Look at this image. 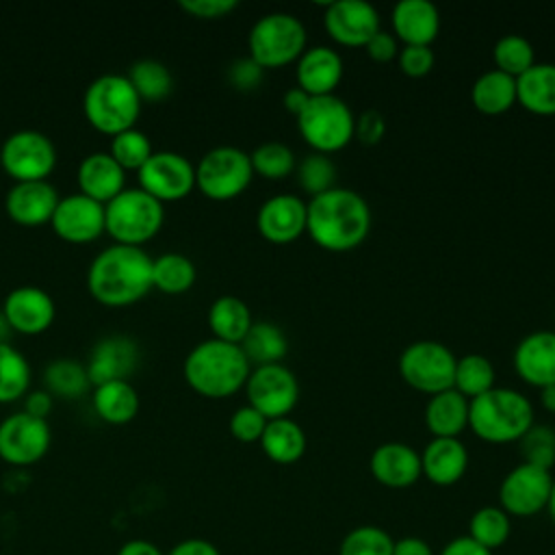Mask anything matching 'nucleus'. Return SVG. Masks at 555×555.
Masks as SVG:
<instances>
[{
    "mask_svg": "<svg viewBox=\"0 0 555 555\" xmlns=\"http://www.w3.org/2000/svg\"><path fill=\"white\" fill-rule=\"evenodd\" d=\"M371 208L366 199L347 186H334L310 197L306 232L327 251L356 249L371 232Z\"/></svg>",
    "mask_w": 555,
    "mask_h": 555,
    "instance_id": "obj_1",
    "label": "nucleus"
},
{
    "mask_svg": "<svg viewBox=\"0 0 555 555\" xmlns=\"http://www.w3.org/2000/svg\"><path fill=\"white\" fill-rule=\"evenodd\" d=\"M87 288L108 308L137 304L152 291V256L143 247L113 243L93 256Z\"/></svg>",
    "mask_w": 555,
    "mask_h": 555,
    "instance_id": "obj_2",
    "label": "nucleus"
},
{
    "mask_svg": "<svg viewBox=\"0 0 555 555\" xmlns=\"http://www.w3.org/2000/svg\"><path fill=\"white\" fill-rule=\"evenodd\" d=\"M251 373L241 345L208 338L197 343L184 358L182 375L191 390L208 399H225L241 388Z\"/></svg>",
    "mask_w": 555,
    "mask_h": 555,
    "instance_id": "obj_3",
    "label": "nucleus"
},
{
    "mask_svg": "<svg viewBox=\"0 0 555 555\" xmlns=\"http://www.w3.org/2000/svg\"><path fill=\"white\" fill-rule=\"evenodd\" d=\"M531 425L533 405L514 388L494 386L468 403V427L486 442H518Z\"/></svg>",
    "mask_w": 555,
    "mask_h": 555,
    "instance_id": "obj_4",
    "label": "nucleus"
},
{
    "mask_svg": "<svg viewBox=\"0 0 555 555\" xmlns=\"http://www.w3.org/2000/svg\"><path fill=\"white\" fill-rule=\"evenodd\" d=\"M141 100L124 74H102L89 82L82 95L87 121L102 134L115 137L134 128L141 115Z\"/></svg>",
    "mask_w": 555,
    "mask_h": 555,
    "instance_id": "obj_5",
    "label": "nucleus"
},
{
    "mask_svg": "<svg viewBox=\"0 0 555 555\" xmlns=\"http://www.w3.org/2000/svg\"><path fill=\"white\" fill-rule=\"evenodd\" d=\"M165 221V208L143 189H124L104 206V232L119 245L141 247Z\"/></svg>",
    "mask_w": 555,
    "mask_h": 555,
    "instance_id": "obj_6",
    "label": "nucleus"
},
{
    "mask_svg": "<svg viewBox=\"0 0 555 555\" xmlns=\"http://www.w3.org/2000/svg\"><path fill=\"white\" fill-rule=\"evenodd\" d=\"M249 56L262 69L284 67L297 61L308 48L304 22L286 11H273L254 22L247 35Z\"/></svg>",
    "mask_w": 555,
    "mask_h": 555,
    "instance_id": "obj_7",
    "label": "nucleus"
},
{
    "mask_svg": "<svg viewBox=\"0 0 555 555\" xmlns=\"http://www.w3.org/2000/svg\"><path fill=\"white\" fill-rule=\"evenodd\" d=\"M295 119L306 143L314 152L327 156L343 150L356 132V115L351 106L336 93L310 98L306 108Z\"/></svg>",
    "mask_w": 555,
    "mask_h": 555,
    "instance_id": "obj_8",
    "label": "nucleus"
},
{
    "mask_svg": "<svg viewBox=\"0 0 555 555\" xmlns=\"http://www.w3.org/2000/svg\"><path fill=\"white\" fill-rule=\"evenodd\" d=\"M251 178L249 154L236 145L210 147L195 165V189L215 202L238 197L249 186Z\"/></svg>",
    "mask_w": 555,
    "mask_h": 555,
    "instance_id": "obj_9",
    "label": "nucleus"
},
{
    "mask_svg": "<svg viewBox=\"0 0 555 555\" xmlns=\"http://www.w3.org/2000/svg\"><path fill=\"white\" fill-rule=\"evenodd\" d=\"M457 358L438 340H414L399 353L401 379L425 395H436L453 388Z\"/></svg>",
    "mask_w": 555,
    "mask_h": 555,
    "instance_id": "obj_10",
    "label": "nucleus"
},
{
    "mask_svg": "<svg viewBox=\"0 0 555 555\" xmlns=\"http://www.w3.org/2000/svg\"><path fill=\"white\" fill-rule=\"evenodd\" d=\"M0 167L13 182L48 180L56 167V147L39 130H15L0 145Z\"/></svg>",
    "mask_w": 555,
    "mask_h": 555,
    "instance_id": "obj_11",
    "label": "nucleus"
},
{
    "mask_svg": "<svg viewBox=\"0 0 555 555\" xmlns=\"http://www.w3.org/2000/svg\"><path fill=\"white\" fill-rule=\"evenodd\" d=\"M247 403L256 408L264 418H282L293 412L299 399V382L295 373L278 364L251 366V373L245 382Z\"/></svg>",
    "mask_w": 555,
    "mask_h": 555,
    "instance_id": "obj_12",
    "label": "nucleus"
},
{
    "mask_svg": "<svg viewBox=\"0 0 555 555\" xmlns=\"http://www.w3.org/2000/svg\"><path fill=\"white\" fill-rule=\"evenodd\" d=\"M553 490V475L546 468L520 462L499 486V507L512 518L535 516L546 509Z\"/></svg>",
    "mask_w": 555,
    "mask_h": 555,
    "instance_id": "obj_13",
    "label": "nucleus"
},
{
    "mask_svg": "<svg viewBox=\"0 0 555 555\" xmlns=\"http://www.w3.org/2000/svg\"><path fill=\"white\" fill-rule=\"evenodd\" d=\"M137 176L139 189L160 204L184 199L195 189V165L184 154L171 150L154 152Z\"/></svg>",
    "mask_w": 555,
    "mask_h": 555,
    "instance_id": "obj_14",
    "label": "nucleus"
},
{
    "mask_svg": "<svg viewBox=\"0 0 555 555\" xmlns=\"http://www.w3.org/2000/svg\"><path fill=\"white\" fill-rule=\"evenodd\" d=\"M52 431L46 418L20 410L0 423V460L11 466H33L50 449Z\"/></svg>",
    "mask_w": 555,
    "mask_h": 555,
    "instance_id": "obj_15",
    "label": "nucleus"
},
{
    "mask_svg": "<svg viewBox=\"0 0 555 555\" xmlns=\"http://www.w3.org/2000/svg\"><path fill=\"white\" fill-rule=\"evenodd\" d=\"M323 26L336 43L364 48L382 28V20L377 9L366 0H334L325 7Z\"/></svg>",
    "mask_w": 555,
    "mask_h": 555,
    "instance_id": "obj_16",
    "label": "nucleus"
},
{
    "mask_svg": "<svg viewBox=\"0 0 555 555\" xmlns=\"http://www.w3.org/2000/svg\"><path fill=\"white\" fill-rule=\"evenodd\" d=\"M50 225L56 236L67 243H91L104 234V204L82 193L61 197L50 219Z\"/></svg>",
    "mask_w": 555,
    "mask_h": 555,
    "instance_id": "obj_17",
    "label": "nucleus"
},
{
    "mask_svg": "<svg viewBox=\"0 0 555 555\" xmlns=\"http://www.w3.org/2000/svg\"><path fill=\"white\" fill-rule=\"evenodd\" d=\"M0 312L13 332L37 336L54 323L56 306L48 291L26 284L7 293Z\"/></svg>",
    "mask_w": 555,
    "mask_h": 555,
    "instance_id": "obj_18",
    "label": "nucleus"
},
{
    "mask_svg": "<svg viewBox=\"0 0 555 555\" xmlns=\"http://www.w3.org/2000/svg\"><path fill=\"white\" fill-rule=\"evenodd\" d=\"M308 202L295 193H278L264 199L256 215V225L262 238L275 245L297 241L306 232Z\"/></svg>",
    "mask_w": 555,
    "mask_h": 555,
    "instance_id": "obj_19",
    "label": "nucleus"
},
{
    "mask_svg": "<svg viewBox=\"0 0 555 555\" xmlns=\"http://www.w3.org/2000/svg\"><path fill=\"white\" fill-rule=\"evenodd\" d=\"M59 193L54 184L48 180L41 182H13L4 197V208L11 221L24 228H37L43 223H50L56 204Z\"/></svg>",
    "mask_w": 555,
    "mask_h": 555,
    "instance_id": "obj_20",
    "label": "nucleus"
},
{
    "mask_svg": "<svg viewBox=\"0 0 555 555\" xmlns=\"http://www.w3.org/2000/svg\"><path fill=\"white\" fill-rule=\"evenodd\" d=\"M139 364V347L128 336H106L95 343L87 360V375L91 386L113 379H128Z\"/></svg>",
    "mask_w": 555,
    "mask_h": 555,
    "instance_id": "obj_21",
    "label": "nucleus"
},
{
    "mask_svg": "<svg viewBox=\"0 0 555 555\" xmlns=\"http://www.w3.org/2000/svg\"><path fill=\"white\" fill-rule=\"evenodd\" d=\"M514 369L535 388L555 384V332L535 330L522 336L514 349Z\"/></svg>",
    "mask_w": 555,
    "mask_h": 555,
    "instance_id": "obj_22",
    "label": "nucleus"
},
{
    "mask_svg": "<svg viewBox=\"0 0 555 555\" xmlns=\"http://www.w3.org/2000/svg\"><path fill=\"white\" fill-rule=\"evenodd\" d=\"M295 80L310 98L332 95L343 80V56L330 46L306 48L295 61Z\"/></svg>",
    "mask_w": 555,
    "mask_h": 555,
    "instance_id": "obj_23",
    "label": "nucleus"
},
{
    "mask_svg": "<svg viewBox=\"0 0 555 555\" xmlns=\"http://www.w3.org/2000/svg\"><path fill=\"white\" fill-rule=\"evenodd\" d=\"M371 475L386 488H410L421 475V453L405 442H384L375 447L369 460Z\"/></svg>",
    "mask_w": 555,
    "mask_h": 555,
    "instance_id": "obj_24",
    "label": "nucleus"
},
{
    "mask_svg": "<svg viewBox=\"0 0 555 555\" xmlns=\"http://www.w3.org/2000/svg\"><path fill=\"white\" fill-rule=\"evenodd\" d=\"M390 20L392 35L403 46H431L440 33V13L431 0H399Z\"/></svg>",
    "mask_w": 555,
    "mask_h": 555,
    "instance_id": "obj_25",
    "label": "nucleus"
},
{
    "mask_svg": "<svg viewBox=\"0 0 555 555\" xmlns=\"http://www.w3.org/2000/svg\"><path fill=\"white\" fill-rule=\"evenodd\" d=\"M76 182L78 193L106 206L126 189V171L108 152H93L80 160Z\"/></svg>",
    "mask_w": 555,
    "mask_h": 555,
    "instance_id": "obj_26",
    "label": "nucleus"
},
{
    "mask_svg": "<svg viewBox=\"0 0 555 555\" xmlns=\"http://www.w3.org/2000/svg\"><path fill=\"white\" fill-rule=\"evenodd\" d=\"M468 468V451L460 438H431L421 451V475L436 486L457 483Z\"/></svg>",
    "mask_w": 555,
    "mask_h": 555,
    "instance_id": "obj_27",
    "label": "nucleus"
},
{
    "mask_svg": "<svg viewBox=\"0 0 555 555\" xmlns=\"http://www.w3.org/2000/svg\"><path fill=\"white\" fill-rule=\"evenodd\" d=\"M468 399L455 388L436 392L425 403V427L431 438H460L468 427Z\"/></svg>",
    "mask_w": 555,
    "mask_h": 555,
    "instance_id": "obj_28",
    "label": "nucleus"
},
{
    "mask_svg": "<svg viewBox=\"0 0 555 555\" xmlns=\"http://www.w3.org/2000/svg\"><path fill=\"white\" fill-rule=\"evenodd\" d=\"M93 412L108 425H126L134 421L141 408L137 388L128 379H113L93 388Z\"/></svg>",
    "mask_w": 555,
    "mask_h": 555,
    "instance_id": "obj_29",
    "label": "nucleus"
},
{
    "mask_svg": "<svg viewBox=\"0 0 555 555\" xmlns=\"http://www.w3.org/2000/svg\"><path fill=\"white\" fill-rule=\"evenodd\" d=\"M516 104L533 115H555V63H533L516 78Z\"/></svg>",
    "mask_w": 555,
    "mask_h": 555,
    "instance_id": "obj_30",
    "label": "nucleus"
},
{
    "mask_svg": "<svg viewBox=\"0 0 555 555\" xmlns=\"http://www.w3.org/2000/svg\"><path fill=\"white\" fill-rule=\"evenodd\" d=\"M306 431L291 416L271 418L260 436L262 453L275 464H295L306 453Z\"/></svg>",
    "mask_w": 555,
    "mask_h": 555,
    "instance_id": "obj_31",
    "label": "nucleus"
},
{
    "mask_svg": "<svg viewBox=\"0 0 555 555\" xmlns=\"http://www.w3.org/2000/svg\"><path fill=\"white\" fill-rule=\"evenodd\" d=\"M251 325V310L236 295H221L208 308V327L217 340L241 345Z\"/></svg>",
    "mask_w": 555,
    "mask_h": 555,
    "instance_id": "obj_32",
    "label": "nucleus"
},
{
    "mask_svg": "<svg viewBox=\"0 0 555 555\" xmlns=\"http://www.w3.org/2000/svg\"><path fill=\"white\" fill-rule=\"evenodd\" d=\"M470 102L483 115H501L516 104V78L488 69L470 85Z\"/></svg>",
    "mask_w": 555,
    "mask_h": 555,
    "instance_id": "obj_33",
    "label": "nucleus"
},
{
    "mask_svg": "<svg viewBox=\"0 0 555 555\" xmlns=\"http://www.w3.org/2000/svg\"><path fill=\"white\" fill-rule=\"evenodd\" d=\"M241 349L254 366L278 364L288 351V338L280 325L271 321H254L241 340Z\"/></svg>",
    "mask_w": 555,
    "mask_h": 555,
    "instance_id": "obj_34",
    "label": "nucleus"
},
{
    "mask_svg": "<svg viewBox=\"0 0 555 555\" xmlns=\"http://www.w3.org/2000/svg\"><path fill=\"white\" fill-rule=\"evenodd\" d=\"M197 278L193 260L178 251H167L152 258V288L165 295L186 293Z\"/></svg>",
    "mask_w": 555,
    "mask_h": 555,
    "instance_id": "obj_35",
    "label": "nucleus"
},
{
    "mask_svg": "<svg viewBox=\"0 0 555 555\" xmlns=\"http://www.w3.org/2000/svg\"><path fill=\"white\" fill-rule=\"evenodd\" d=\"M43 382L46 390L61 399H78L91 388L87 366L72 358L52 360L43 371Z\"/></svg>",
    "mask_w": 555,
    "mask_h": 555,
    "instance_id": "obj_36",
    "label": "nucleus"
},
{
    "mask_svg": "<svg viewBox=\"0 0 555 555\" xmlns=\"http://www.w3.org/2000/svg\"><path fill=\"white\" fill-rule=\"evenodd\" d=\"M126 78L130 80L141 102H160L173 89V78L169 67L156 59H141L132 63Z\"/></svg>",
    "mask_w": 555,
    "mask_h": 555,
    "instance_id": "obj_37",
    "label": "nucleus"
},
{
    "mask_svg": "<svg viewBox=\"0 0 555 555\" xmlns=\"http://www.w3.org/2000/svg\"><path fill=\"white\" fill-rule=\"evenodd\" d=\"M496 386L494 364L481 353H466L455 362L453 388L468 401Z\"/></svg>",
    "mask_w": 555,
    "mask_h": 555,
    "instance_id": "obj_38",
    "label": "nucleus"
},
{
    "mask_svg": "<svg viewBox=\"0 0 555 555\" xmlns=\"http://www.w3.org/2000/svg\"><path fill=\"white\" fill-rule=\"evenodd\" d=\"M512 518L499 505H483L468 520V538L488 551H496L509 540Z\"/></svg>",
    "mask_w": 555,
    "mask_h": 555,
    "instance_id": "obj_39",
    "label": "nucleus"
},
{
    "mask_svg": "<svg viewBox=\"0 0 555 555\" xmlns=\"http://www.w3.org/2000/svg\"><path fill=\"white\" fill-rule=\"evenodd\" d=\"M30 386V364L22 351L0 343V403L24 399Z\"/></svg>",
    "mask_w": 555,
    "mask_h": 555,
    "instance_id": "obj_40",
    "label": "nucleus"
},
{
    "mask_svg": "<svg viewBox=\"0 0 555 555\" xmlns=\"http://www.w3.org/2000/svg\"><path fill=\"white\" fill-rule=\"evenodd\" d=\"M492 61H494V69L512 78H518L522 72H527L535 63V52L527 37L509 33L496 39L492 48Z\"/></svg>",
    "mask_w": 555,
    "mask_h": 555,
    "instance_id": "obj_41",
    "label": "nucleus"
},
{
    "mask_svg": "<svg viewBox=\"0 0 555 555\" xmlns=\"http://www.w3.org/2000/svg\"><path fill=\"white\" fill-rule=\"evenodd\" d=\"M251 169L256 176H262L267 180H282L291 173H295V152L282 143V141H264L256 145L249 154Z\"/></svg>",
    "mask_w": 555,
    "mask_h": 555,
    "instance_id": "obj_42",
    "label": "nucleus"
},
{
    "mask_svg": "<svg viewBox=\"0 0 555 555\" xmlns=\"http://www.w3.org/2000/svg\"><path fill=\"white\" fill-rule=\"evenodd\" d=\"M297 184L310 195H321L336 186V165L327 154L310 152L295 165Z\"/></svg>",
    "mask_w": 555,
    "mask_h": 555,
    "instance_id": "obj_43",
    "label": "nucleus"
},
{
    "mask_svg": "<svg viewBox=\"0 0 555 555\" xmlns=\"http://www.w3.org/2000/svg\"><path fill=\"white\" fill-rule=\"evenodd\" d=\"M108 154L115 158V163L124 171H139L147 163V158L154 154V150L145 132L130 128L111 137Z\"/></svg>",
    "mask_w": 555,
    "mask_h": 555,
    "instance_id": "obj_44",
    "label": "nucleus"
},
{
    "mask_svg": "<svg viewBox=\"0 0 555 555\" xmlns=\"http://www.w3.org/2000/svg\"><path fill=\"white\" fill-rule=\"evenodd\" d=\"M395 540L390 533L375 525H362L351 529L340 546L338 555H392Z\"/></svg>",
    "mask_w": 555,
    "mask_h": 555,
    "instance_id": "obj_45",
    "label": "nucleus"
},
{
    "mask_svg": "<svg viewBox=\"0 0 555 555\" xmlns=\"http://www.w3.org/2000/svg\"><path fill=\"white\" fill-rule=\"evenodd\" d=\"M522 462L551 470L555 464V429L548 425H531L518 440Z\"/></svg>",
    "mask_w": 555,
    "mask_h": 555,
    "instance_id": "obj_46",
    "label": "nucleus"
},
{
    "mask_svg": "<svg viewBox=\"0 0 555 555\" xmlns=\"http://www.w3.org/2000/svg\"><path fill=\"white\" fill-rule=\"evenodd\" d=\"M267 421L256 408L241 405L232 412L230 416V434L238 440V442H260V436L267 427Z\"/></svg>",
    "mask_w": 555,
    "mask_h": 555,
    "instance_id": "obj_47",
    "label": "nucleus"
},
{
    "mask_svg": "<svg viewBox=\"0 0 555 555\" xmlns=\"http://www.w3.org/2000/svg\"><path fill=\"white\" fill-rule=\"evenodd\" d=\"M436 56L431 46H401L397 54L399 69L410 78L427 76L434 69Z\"/></svg>",
    "mask_w": 555,
    "mask_h": 555,
    "instance_id": "obj_48",
    "label": "nucleus"
},
{
    "mask_svg": "<svg viewBox=\"0 0 555 555\" xmlns=\"http://www.w3.org/2000/svg\"><path fill=\"white\" fill-rule=\"evenodd\" d=\"M262 78H264V69L251 56L236 59L228 67V80L238 91H254L256 87H260Z\"/></svg>",
    "mask_w": 555,
    "mask_h": 555,
    "instance_id": "obj_49",
    "label": "nucleus"
},
{
    "mask_svg": "<svg viewBox=\"0 0 555 555\" xmlns=\"http://www.w3.org/2000/svg\"><path fill=\"white\" fill-rule=\"evenodd\" d=\"M178 7L197 20H221L230 15L238 7V2L236 0H180Z\"/></svg>",
    "mask_w": 555,
    "mask_h": 555,
    "instance_id": "obj_50",
    "label": "nucleus"
},
{
    "mask_svg": "<svg viewBox=\"0 0 555 555\" xmlns=\"http://www.w3.org/2000/svg\"><path fill=\"white\" fill-rule=\"evenodd\" d=\"M386 134V119L379 111L366 108L356 117L353 137L364 145H377Z\"/></svg>",
    "mask_w": 555,
    "mask_h": 555,
    "instance_id": "obj_51",
    "label": "nucleus"
},
{
    "mask_svg": "<svg viewBox=\"0 0 555 555\" xmlns=\"http://www.w3.org/2000/svg\"><path fill=\"white\" fill-rule=\"evenodd\" d=\"M364 50H366L369 59H373V61H377V63H388V61L397 59V54H399V39H397L392 33L379 28V30L369 39V43L364 46Z\"/></svg>",
    "mask_w": 555,
    "mask_h": 555,
    "instance_id": "obj_52",
    "label": "nucleus"
},
{
    "mask_svg": "<svg viewBox=\"0 0 555 555\" xmlns=\"http://www.w3.org/2000/svg\"><path fill=\"white\" fill-rule=\"evenodd\" d=\"M54 408V397L46 390V388H39V390H28L24 395V412H28L30 416H37V418H46L50 416Z\"/></svg>",
    "mask_w": 555,
    "mask_h": 555,
    "instance_id": "obj_53",
    "label": "nucleus"
},
{
    "mask_svg": "<svg viewBox=\"0 0 555 555\" xmlns=\"http://www.w3.org/2000/svg\"><path fill=\"white\" fill-rule=\"evenodd\" d=\"M165 555H221V553L212 542H208L204 538H186V540L178 542Z\"/></svg>",
    "mask_w": 555,
    "mask_h": 555,
    "instance_id": "obj_54",
    "label": "nucleus"
},
{
    "mask_svg": "<svg viewBox=\"0 0 555 555\" xmlns=\"http://www.w3.org/2000/svg\"><path fill=\"white\" fill-rule=\"evenodd\" d=\"M440 555H492V551L477 544L468 535H460V538H453L451 542H447L442 546Z\"/></svg>",
    "mask_w": 555,
    "mask_h": 555,
    "instance_id": "obj_55",
    "label": "nucleus"
},
{
    "mask_svg": "<svg viewBox=\"0 0 555 555\" xmlns=\"http://www.w3.org/2000/svg\"><path fill=\"white\" fill-rule=\"evenodd\" d=\"M392 555H434V551H431V546L423 538L408 535V538L395 540Z\"/></svg>",
    "mask_w": 555,
    "mask_h": 555,
    "instance_id": "obj_56",
    "label": "nucleus"
},
{
    "mask_svg": "<svg viewBox=\"0 0 555 555\" xmlns=\"http://www.w3.org/2000/svg\"><path fill=\"white\" fill-rule=\"evenodd\" d=\"M115 555H165V553H163L154 542L134 538V540L124 542V544L117 548Z\"/></svg>",
    "mask_w": 555,
    "mask_h": 555,
    "instance_id": "obj_57",
    "label": "nucleus"
},
{
    "mask_svg": "<svg viewBox=\"0 0 555 555\" xmlns=\"http://www.w3.org/2000/svg\"><path fill=\"white\" fill-rule=\"evenodd\" d=\"M308 100H310V95H308L304 89H299L297 85H295V87H291V89L282 95V104H284V108H286L291 115H295V117L306 108Z\"/></svg>",
    "mask_w": 555,
    "mask_h": 555,
    "instance_id": "obj_58",
    "label": "nucleus"
},
{
    "mask_svg": "<svg viewBox=\"0 0 555 555\" xmlns=\"http://www.w3.org/2000/svg\"><path fill=\"white\" fill-rule=\"evenodd\" d=\"M540 403L544 410L555 414V384L540 388Z\"/></svg>",
    "mask_w": 555,
    "mask_h": 555,
    "instance_id": "obj_59",
    "label": "nucleus"
},
{
    "mask_svg": "<svg viewBox=\"0 0 555 555\" xmlns=\"http://www.w3.org/2000/svg\"><path fill=\"white\" fill-rule=\"evenodd\" d=\"M553 522H555V479H553V490H551V499H548V505H546Z\"/></svg>",
    "mask_w": 555,
    "mask_h": 555,
    "instance_id": "obj_60",
    "label": "nucleus"
},
{
    "mask_svg": "<svg viewBox=\"0 0 555 555\" xmlns=\"http://www.w3.org/2000/svg\"><path fill=\"white\" fill-rule=\"evenodd\" d=\"M9 330H11V327L7 325V321H4V317H2V312H0V343H7V340H4V334H7Z\"/></svg>",
    "mask_w": 555,
    "mask_h": 555,
    "instance_id": "obj_61",
    "label": "nucleus"
}]
</instances>
